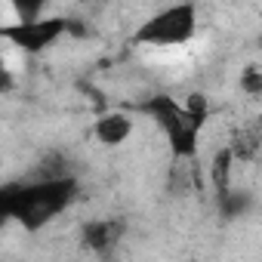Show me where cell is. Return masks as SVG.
Here are the masks:
<instances>
[{"instance_id": "cell-8", "label": "cell", "mask_w": 262, "mask_h": 262, "mask_svg": "<svg viewBox=\"0 0 262 262\" xmlns=\"http://www.w3.org/2000/svg\"><path fill=\"white\" fill-rule=\"evenodd\" d=\"M259 145H262V133L247 129V126L241 129V133H234V139H231V151H234L237 161H253L256 151H259Z\"/></svg>"}, {"instance_id": "cell-6", "label": "cell", "mask_w": 262, "mask_h": 262, "mask_svg": "<svg viewBox=\"0 0 262 262\" xmlns=\"http://www.w3.org/2000/svg\"><path fill=\"white\" fill-rule=\"evenodd\" d=\"M120 237H123V225H120V222L96 219V222H90V225L83 228V244H86L93 253H99V256L111 253Z\"/></svg>"}, {"instance_id": "cell-9", "label": "cell", "mask_w": 262, "mask_h": 262, "mask_svg": "<svg viewBox=\"0 0 262 262\" xmlns=\"http://www.w3.org/2000/svg\"><path fill=\"white\" fill-rule=\"evenodd\" d=\"M182 105H185V111H188V120H191L198 129H204L207 120H210V99H207L204 93H191Z\"/></svg>"}, {"instance_id": "cell-3", "label": "cell", "mask_w": 262, "mask_h": 262, "mask_svg": "<svg viewBox=\"0 0 262 262\" xmlns=\"http://www.w3.org/2000/svg\"><path fill=\"white\" fill-rule=\"evenodd\" d=\"M194 34H198V7L191 0H182V4H173L145 19L133 40L142 47H182Z\"/></svg>"}, {"instance_id": "cell-7", "label": "cell", "mask_w": 262, "mask_h": 262, "mask_svg": "<svg viewBox=\"0 0 262 262\" xmlns=\"http://www.w3.org/2000/svg\"><path fill=\"white\" fill-rule=\"evenodd\" d=\"M234 151H231V145H225V148H219L216 155H213V161H210V185L219 191V198L225 194V191H231V170H234Z\"/></svg>"}, {"instance_id": "cell-1", "label": "cell", "mask_w": 262, "mask_h": 262, "mask_svg": "<svg viewBox=\"0 0 262 262\" xmlns=\"http://www.w3.org/2000/svg\"><path fill=\"white\" fill-rule=\"evenodd\" d=\"M77 198L74 176H37L34 182H10L0 188V213L25 231H40Z\"/></svg>"}, {"instance_id": "cell-5", "label": "cell", "mask_w": 262, "mask_h": 262, "mask_svg": "<svg viewBox=\"0 0 262 262\" xmlns=\"http://www.w3.org/2000/svg\"><path fill=\"white\" fill-rule=\"evenodd\" d=\"M93 136H96L102 145H108V148L123 145L129 136H133V117H129L126 111H105V114L96 117V123H93Z\"/></svg>"}, {"instance_id": "cell-11", "label": "cell", "mask_w": 262, "mask_h": 262, "mask_svg": "<svg viewBox=\"0 0 262 262\" xmlns=\"http://www.w3.org/2000/svg\"><path fill=\"white\" fill-rule=\"evenodd\" d=\"M241 90L247 96H262V68L250 65L244 74H241Z\"/></svg>"}, {"instance_id": "cell-2", "label": "cell", "mask_w": 262, "mask_h": 262, "mask_svg": "<svg viewBox=\"0 0 262 262\" xmlns=\"http://www.w3.org/2000/svg\"><path fill=\"white\" fill-rule=\"evenodd\" d=\"M142 111L164 129L173 158H179V161H194L198 158L201 129L188 120V111H185L182 102H176L170 93H155L142 102Z\"/></svg>"}, {"instance_id": "cell-4", "label": "cell", "mask_w": 262, "mask_h": 262, "mask_svg": "<svg viewBox=\"0 0 262 262\" xmlns=\"http://www.w3.org/2000/svg\"><path fill=\"white\" fill-rule=\"evenodd\" d=\"M68 31H71V22L65 16H40V19H28V22L4 25V37L28 56H37V53L56 47Z\"/></svg>"}, {"instance_id": "cell-12", "label": "cell", "mask_w": 262, "mask_h": 262, "mask_svg": "<svg viewBox=\"0 0 262 262\" xmlns=\"http://www.w3.org/2000/svg\"><path fill=\"white\" fill-rule=\"evenodd\" d=\"M105 4H142V0H105Z\"/></svg>"}, {"instance_id": "cell-10", "label": "cell", "mask_w": 262, "mask_h": 262, "mask_svg": "<svg viewBox=\"0 0 262 262\" xmlns=\"http://www.w3.org/2000/svg\"><path fill=\"white\" fill-rule=\"evenodd\" d=\"M19 22H28V19H40L43 16V7H47V0H10Z\"/></svg>"}]
</instances>
